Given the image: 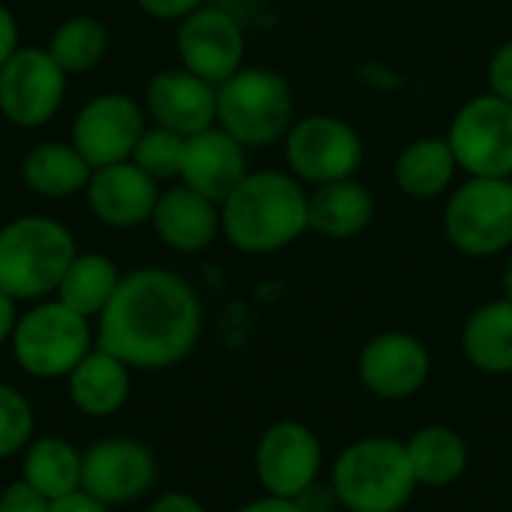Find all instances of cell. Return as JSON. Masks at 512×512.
I'll use <instances>...</instances> for the list:
<instances>
[{
	"label": "cell",
	"mask_w": 512,
	"mask_h": 512,
	"mask_svg": "<svg viewBox=\"0 0 512 512\" xmlns=\"http://www.w3.org/2000/svg\"><path fill=\"white\" fill-rule=\"evenodd\" d=\"M204 327L198 291L174 270L123 273L111 303L96 318V345L129 369L159 372L183 363Z\"/></svg>",
	"instance_id": "obj_1"
},
{
	"label": "cell",
	"mask_w": 512,
	"mask_h": 512,
	"mask_svg": "<svg viewBox=\"0 0 512 512\" xmlns=\"http://www.w3.org/2000/svg\"><path fill=\"white\" fill-rule=\"evenodd\" d=\"M225 240L246 255H273L309 231V192L291 171H249L219 204Z\"/></svg>",
	"instance_id": "obj_2"
},
{
	"label": "cell",
	"mask_w": 512,
	"mask_h": 512,
	"mask_svg": "<svg viewBox=\"0 0 512 512\" xmlns=\"http://www.w3.org/2000/svg\"><path fill=\"white\" fill-rule=\"evenodd\" d=\"M75 255V234L60 219L42 213L15 216L0 225V288L18 303L48 300Z\"/></svg>",
	"instance_id": "obj_3"
},
{
	"label": "cell",
	"mask_w": 512,
	"mask_h": 512,
	"mask_svg": "<svg viewBox=\"0 0 512 512\" xmlns=\"http://www.w3.org/2000/svg\"><path fill=\"white\" fill-rule=\"evenodd\" d=\"M345 512H402L417 495L405 441L369 435L348 444L327 477Z\"/></svg>",
	"instance_id": "obj_4"
},
{
	"label": "cell",
	"mask_w": 512,
	"mask_h": 512,
	"mask_svg": "<svg viewBox=\"0 0 512 512\" xmlns=\"http://www.w3.org/2000/svg\"><path fill=\"white\" fill-rule=\"evenodd\" d=\"M294 120V90L270 66H243L216 87V126L246 150L285 141Z\"/></svg>",
	"instance_id": "obj_5"
},
{
	"label": "cell",
	"mask_w": 512,
	"mask_h": 512,
	"mask_svg": "<svg viewBox=\"0 0 512 512\" xmlns=\"http://www.w3.org/2000/svg\"><path fill=\"white\" fill-rule=\"evenodd\" d=\"M96 327L57 297L33 303L21 312L9 339L12 357L36 381H66L69 372L93 351Z\"/></svg>",
	"instance_id": "obj_6"
},
{
	"label": "cell",
	"mask_w": 512,
	"mask_h": 512,
	"mask_svg": "<svg viewBox=\"0 0 512 512\" xmlns=\"http://www.w3.org/2000/svg\"><path fill=\"white\" fill-rule=\"evenodd\" d=\"M444 234L468 258H495L512 246V177H468L444 207Z\"/></svg>",
	"instance_id": "obj_7"
},
{
	"label": "cell",
	"mask_w": 512,
	"mask_h": 512,
	"mask_svg": "<svg viewBox=\"0 0 512 512\" xmlns=\"http://www.w3.org/2000/svg\"><path fill=\"white\" fill-rule=\"evenodd\" d=\"M282 144L288 171L315 186L357 177L366 162L363 135L336 114H306L294 120Z\"/></svg>",
	"instance_id": "obj_8"
},
{
	"label": "cell",
	"mask_w": 512,
	"mask_h": 512,
	"mask_svg": "<svg viewBox=\"0 0 512 512\" xmlns=\"http://www.w3.org/2000/svg\"><path fill=\"white\" fill-rule=\"evenodd\" d=\"M447 141L468 177H512V105L492 90L453 114Z\"/></svg>",
	"instance_id": "obj_9"
},
{
	"label": "cell",
	"mask_w": 512,
	"mask_h": 512,
	"mask_svg": "<svg viewBox=\"0 0 512 512\" xmlns=\"http://www.w3.org/2000/svg\"><path fill=\"white\" fill-rule=\"evenodd\" d=\"M69 75L42 45H21L0 69V114L18 129L48 126L66 99Z\"/></svg>",
	"instance_id": "obj_10"
},
{
	"label": "cell",
	"mask_w": 512,
	"mask_h": 512,
	"mask_svg": "<svg viewBox=\"0 0 512 512\" xmlns=\"http://www.w3.org/2000/svg\"><path fill=\"white\" fill-rule=\"evenodd\" d=\"M324 474V444L303 420H276L255 444V477L264 495L297 501Z\"/></svg>",
	"instance_id": "obj_11"
},
{
	"label": "cell",
	"mask_w": 512,
	"mask_h": 512,
	"mask_svg": "<svg viewBox=\"0 0 512 512\" xmlns=\"http://www.w3.org/2000/svg\"><path fill=\"white\" fill-rule=\"evenodd\" d=\"M147 129L144 105L129 93H99L87 99L69 129V141L90 162V168H105L132 159V150Z\"/></svg>",
	"instance_id": "obj_12"
},
{
	"label": "cell",
	"mask_w": 512,
	"mask_h": 512,
	"mask_svg": "<svg viewBox=\"0 0 512 512\" xmlns=\"http://www.w3.org/2000/svg\"><path fill=\"white\" fill-rule=\"evenodd\" d=\"M159 465L138 438H102L81 453V492L105 507L141 501L156 486Z\"/></svg>",
	"instance_id": "obj_13"
},
{
	"label": "cell",
	"mask_w": 512,
	"mask_h": 512,
	"mask_svg": "<svg viewBox=\"0 0 512 512\" xmlns=\"http://www.w3.org/2000/svg\"><path fill=\"white\" fill-rule=\"evenodd\" d=\"M177 57L183 69L219 87L246 66V36L240 21L228 9L204 3L177 21Z\"/></svg>",
	"instance_id": "obj_14"
},
{
	"label": "cell",
	"mask_w": 512,
	"mask_h": 512,
	"mask_svg": "<svg viewBox=\"0 0 512 512\" xmlns=\"http://www.w3.org/2000/svg\"><path fill=\"white\" fill-rule=\"evenodd\" d=\"M429 375L432 354L426 342L408 330H384L372 336L357 354L360 384L384 402H405L417 396Z\"/></svg>",
	"instance_id": "obj_15"
},
{
	"label": "cell",
	"mask_w": 512,
	"mask_h": 512,
	"mask_svg": "<svg viewBox=\"0 0 512 512\" xmlns=\"http://www.w3.org/2000/svg\"><path fill=\"white\" fill-rule=\"evenodd\" d=\"M144 111L150 123L189 138L216 126V84L183 66L159 69L147 81Z\"/></svg>",
	"instance_id": "obj_16"
},
{
	"label": "cell",
	"mask_w": 512,
	"mask_h": 512,
	"mask_svg": "<svg viewBox=\"0 0 512 512\" xmlns=\"http://www.w3.org/2000/svg\"><path fill=\"white\" fill-rule=\"evenodd\" d=\"M159 192V183L144 174L132 159H126L105 168H93L90 183L84 189V201L96 222L117 231H129L150 222Z\"/></svg>",
	"instance_id": "obj_17"
},
{
	"label": "cell",
	"mask_w": 512,
	"mask_h": 512,
	"mask_svg": "<svg viewBox=\"0 0 512 512\" xmlns=\"http://www.w3.org/2000/svg\"><path fill=\"white\" fill-rule=\"evenodd\" d=\"M246 153L249 150L237 138H231L222 126L195 132L183 144L180 183L222 204L240 186V180L252 171Z\"/></svg>",
	"instance_id": "obj_18"
},
{
	"label": "cell",
	"mask_w": 512,
	"mask_h": 512,
	"mask_svg": "<svg viewBox=\"0 0 512 512\" xmlns=\"http://www.w3.org/2000/svg\"><path fill=\"white\" fill-rule=\"evenodd\" d=\"M150 225L168 249L180 255H198L222 234V210L216 201L177 183L159 192Z\"/></svg>",
	"instance_id": "obj_19"
},
{
	"label": "cell",
	"mask_w": 512,
	"mask_h": 512,
	"mask_svg": "<svg viewBox=\"0 0 512 512\" xmlns=\"http://www.w3.org/2000/svg\"><path fill=\"white\" fill-rule=\"evenodd\" d=\"M132 369L114 354L93 345V351L69 372L66 393L78 414L84 417H111L129 402Z\"/></svg>",
	"instance_id": "obj_20"
},
{
	"label": "cell",
	"mask_w": 512,
	"mask_h": 512,
	"mask_svg": "<svg viewBox=\"0 0 512 512\" xmlns=\"http://www.w3.org/2000/svg\"><path fill=\"white\" fill-rule=\"evenodd\" d=\"M375 222V192L357 180L315 186L309 195V231L327 240H354Z\"/></svg>",
	"instance_id": "obj_21"
},
{
	"label": "cell",
	"mask_w": 512,
	"mask_h": 512,
	"mask_svg": "<svg viewBox=\"0 0 512 512\" xmlns=\"http://www.w3.org/2000/svg\"><path fill=\"white\" fill-rule=\"evenodd\" d=\"M90 174H93L90 162L75 150L72 141L33 144L21 159L24 186L45 201H63V198L84 195Z\"/></svg>",
	"instance_id": "obj_22"
},
{
	"label": "cell",
	"mask_w": 512,
	"mask_h": 512,
	"mask_svg": "<svg viewBox=\"0 0 512 512\" xmlns=\"http://www.w3.org/2000/svg\"><path fill=\"white\" fill-rule=\"evenodd\" d=\"M459 162L447 135H423L402 147L393 177L402 195L414 201H435L450 192Z\"/></svg>",
	"instance_id": "obj_23"
},
{
	"label": "cell",
	"mask_w": 512,
	"mask_h": 512,
	"mask_svg": "<svg viewBox=\"0 0 512 512\" xmlns=\"http://www.w3.org/2000/svg\"><path fill=\"white\" fill-rule=\"evenodd\" d=\"M405 453L414 480L423 489H447L459 483L471 465V447L465 435L441 423L423 426L411 438H405Z\"/></svg>",
	"instance_id": "obj_24"
},
{
	"label": "cell",
	"mask_w": 512,
	"mask_h": 512,
	"mask_svg": "<svg viewBox=\"0 0 512 512\" xmlns=\"http://www.w3.org/2000/svg\"><path fill=\"white\" fill-rule=\"evenodd\" d=\"M462 354L483 375H512V300H489L468 315L462 327Z\"/></svg>",
	"instance_id": "obj_25"
},
{
	"label": "cell",
	"mask_w": 512,
	"mask_h": 512,
	"mask_svg": "<svg viewBox=\"0 0 512 512\" xmlns=\"http://www.w3.org/2000/svg\"><path fill=\"white\" fill-rule=\"evenodd\" d=\"M21 480H27L51 504L81 492V453L57 435L33 438L21 453Z\"/></svg>",
	"instance_id": "obj_26"
},
{
	"label": "cell",
	"mask_w": 512,
	"mask_h": 512,
	"mask_svg": "<svg viewBox=\"0 0 512 512\" xmlns=\"http://www.w3.org/2000/svg\"><path fill=\"white\" fill-rule=\"evenodd\" d=\"M120 279H123V273L108 255H102V252H78L72 258L69 270L63 273L54 297L63 306H69L72 312L96 321L105 312V306L111 303Z\"/></svg>",
	"instance_id": "obj_27"
},
{
	"label": "cell",
	"mask_w": 512,
	"mask_h": 512,
	"mask_svg": "<svg viewBox=\"0 0 512 512\" xmlns=\"http://www.w3.org/2000/svg\"><path fill=\"white\" fill-rule=\"evenodd\" d=\"M108 42V27L99 18L69 15L54 27L45 48L66 75H81L102 63V57L108 54Z\"/></svg>",
	"instance_id": "obj_28"
},
{
	"label": "cell",
	"mask_w": 512,
	"mask_h": 512,
	"mask_svg": "<svg viewBox=\"0 0 512 512\" xmlns=\"http://www.w3.org/2000/svg\"><path fill=\"white\" fill-rule=\"evenodd\" d=\"M183 144L186 138L165 129V126H156V123H147V129L141 132L135 150H132V162L150 174L156 183H171V180H180V165H183Z\"/></svg>",
	"instance_id": "obj_29"
},
{
	"label": "cell",
	"mask_w": 512,
	"mask_h": 512,
	"mask_svg": "<svg viewBox=\"0 0 512 512\" xmlns=\"http://www.w3.org/2000/svg\"><path fill=\"white\" fill-rule=\"evenodd\" d=\"M33 426L36 417L30 402L12 384L0 381V462L27 450L33 441Z\"/></svg>",
	"instance_id": "obj_30"
},
{
	"label": "cell",
	"mask_w": 512,
	"mask_h": 512,
	"mask_svg": "<svg viewBox=\"0 0 512 512\" xmlns=\"http://www.w3.org/2000/svg\"><path fill=\"white\" fill-rule=\"evenodd\" d=\"M0 512H51V501L27 480H15L0 492Z\"/></svg>",
	"instance_id": "obj_31"
},
{
	"label": "cell",
	"mask_w": 512,
	"mask_h": 512,
	"mask_svg": "<svg viewBox=\"0 0 512 512\" xmlns=\"http://www.w3.org/2000/svg\"><path fill=\"white\" fill-rule=\"evenodd\" d=\"M489 90L512 105V39L498 45L489 57Z\"/></svg>",
	"instance_id": "obj_32"
},
{
	"label": "cell",
	"mask_w": 512,
	"mask_h": 512,
	"mask_svg": "<svg viewBox=\"0 0 512 512\" xmlns=\"http://www.w3.org/2000/svg\"><path fill=\"white\" fill-rule=\"evenodd\" d=\"M138 9L156 21H183L189 12L201 9L207 0H135Z\"/></svg>",
	"instance_id": "obj_33"
},
{
	"label": "cell",
	"mask_w": 512,
	"mask_h": 512,
	"mask_svg": "<svg viewBox=\"0 0 512 512\" xmlns=\"http://www.w3.org/2000/svg\"><path fill=\"white\" fill-rule=\"evenodd\" d=\"M18 48H21L18 18H15V12H12L6 3H0V69H3V63H6Z\"/></svg>",
	"instance_id": "obj_34"
},
{
	"label": "cell",
	"mask_w": 512,
	"mask_h": 512,
	"mask_svg": "<svg viewBox=\"0 0 512 512\" xmlns=\"http://www.w3.org/2000/svg\"><path fill=\"white\" fill-rule=\"evenodd\" d=\"M297 504L303 507V512L342 510V507H339V501H336V492L330 489V483H327V480H321V483H315L309 492H303V495L297 498Z\"/></svg>",
	"instance_id": "obj_35"
},
{
	"label": "cell",
	"mask_w": 512,
	"mask_h": 512,
	"mask_svg": "<svg viewBox=\"0 0 512 512\" xmlns=\"http://www.w3.org/2000/svg\"><path fill=\"white\" fill-rule=\"evenodd\" d=\"M147 512H207V507L189 492H162L159 498H153Z\"/></svg>",
	"instance_id": "obj_36"
},
{
	"label": "cell",
	"mask_w": 512,
	"mask_h": 512,
	"mask_svg": "<svg viewBox=\"0 0 512 512\" xmlns=\"http://www.w3.org/2000/svg\"><path fill=\"white\" fill-rule=\"evenodd\" d=\"M51 512H111V507H105L102 501L90 498L87 492H72V495L54 501Z\"/></svg>",
	"instance_id": "obj_37"
},
{
	"label": "cell",
	"mask_w": 512,
	"mask_h": 512,
	"mask_svg": "<svg viewBox=\"0 0 512 512\" xmlns=\"http://www.w3.org/2000/svg\"><path fill=\"white\" fill-rule=\"evenodd\" d=\"M18 318H21V312H18V300L0 288V345H6V342L12 339Z\"/></svg>",
	"instance_id": "obj_38"
},
{
	"label": "cell",
	"mask_w": 512,
	"mask_h": 512,
	"mask_svg": "<svg viewBox=\"0 0 512 512\" xmlns=\"http://www.w3.org/2000/svg\"><path fill=\"white\" fill-rule=\"evenodd\" d=\"M237 512H303V507L297 501L288 498H273V495H261L249 504H243Z\"/></svg>",
	"instance_id": "obj_39"
},
{
	"label": "cell",
	"mask_w": 512,
	"mask_h": 512,
	"mask_svg": "<svg viewBox=\"0 0 512 512\" xmlns=\"http://www.w3.org/2000/svg\"><path fill=\"white\" fill-rule=\"evenodd\" d=\"M501 297L512 300V255L507 258L504 270H501Z\"/></svg>",
	"instance_id": "obj_40"
}]
</instances>
